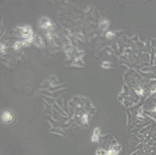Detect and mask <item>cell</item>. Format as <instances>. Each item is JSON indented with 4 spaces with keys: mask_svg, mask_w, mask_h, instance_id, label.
<instances>
[{
    "mask_svg": "<svg viewBox=\"0 0 156 155\" xmlns=\"http://www.w3.org/2000/svg\"><path fill=\"white\" fill-rule=\"evenodd\" d=\"M22 33L23 37L27 38V39H29V37L32 35V30L28 26H25L22 28Z\"/></svg>",
    "mask_w": 156,
    "mask_h": 155,
    "instance_id": "6da1fadb",
    "label": "cell"
},
{
    "mask_svg": "<svg viewBox=\"0 0 156 155\" xmlns=\"http://www.w3.org/2000/svg\"><path fill=\"white\" fill-rule=\"evenodd\" d=\"M2 119H3V120L4 122L8 123V122L11 121L12 120L13 116L10 112L6 111L4 112L3 114V116H2Z\"/></svg>",
    "mask_w": 156,
    "mask_h": 155,
    "instance_id": "7a4b0ae2",
    "label": "cell"
},
{
    "mask_svg": "<svg viewBox=\"0 0 156 155\" xmlns=\"http://www.w3.org/2000/svg\"><path fill=\"white\" fill-rule=\"evenodd\" d=\"M31 41L32 40H29V39H26L22 42V44L24 46H28L31 43Z\"/></svg>",
    "mask_w": 156,
    "mask_h": 155,
    "instance_id": "3957f363",
    "label": "cell"
},
{
    "mask_svg": "<svg viewBox=\"0 0 156 155\" xmlns=\"http://www.w3.org/2000/svg\"><path fill=\"white\" fill-rule=\"evenodd\" d=\"M20 47H21V43H20V42L17 41L15 44L14 47H15V48H16V49H18L19 48H20Z\"/></svg>",
    "mask_w": 156,
    "mask_h": 155,
    "instance_id": "277c9868",
    "label": "cell"
},
{
    "mask_svg": "<svg viewBox=\"0 0 156 155\" xmlns=\"http://www.w3.org/2000/svg\"><path fill=\"white\" fill-rule=\"evenodd\" d=\"M114 35V33H113L111 32H107V36L108 37V38H111V37H113Z\"/></svg>",
    "mask_w": 156,
    "mask_h": 155,
    "instance_id": "5b68a950",
    "label": "cell"
}]
</instances>
